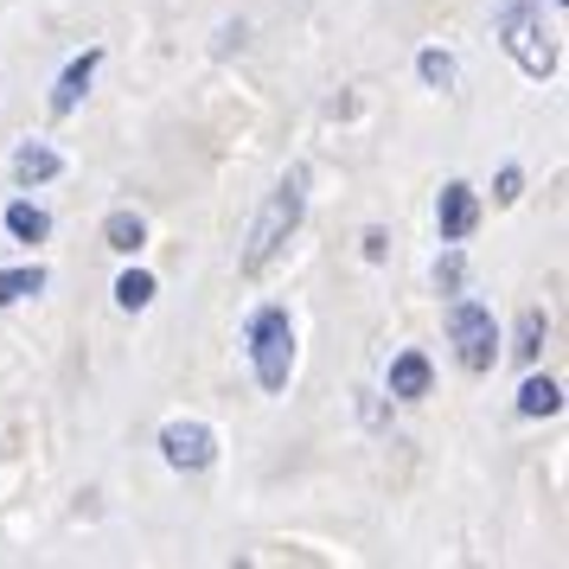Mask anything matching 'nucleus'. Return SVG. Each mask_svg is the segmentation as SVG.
<instances>
[{
    "mask_svg": "<svg viewBox=\"0 0 569 569\" xmlns=\"http://www.w3.org/2000/svg\"><path fill=\"white\" fill-rule=\"evenodd\" d=\"M308 186H313L308 167H288L282 186L262 199V211L250 218V237H243V257H237L243 276H262V269L288 250V237L301 231V218H308Z\"/></svg>",
    "mask_w": 569,
    "mask_h": 569,
    "instance_id": "nucleus-1",
    "label": "nucleus"
},
{
    "mask_svg": "<svg viewBox=\"0 0 569 569\" xmlns=\"http://www.w3.org/2000/svg\"><path fill=\"white\" fill-rule=\"evenodd\" d=\"M499 46L512 52V64L525 78H557V64H563V46H557V32L543 27V7L538 0H506L499 7Z\"/></svg>",
    "mask_w": 569,
    "mask_h": 569,
    "instance_id": "nucleus-2",
    "label": "nucleus"
},
{
    "mask_svg": "<svg viewBox=\"0 0 569 569\" xmlns=\"http://www.w3.org/2000/svg\"><path fill=\"white\" fill-rule=\"evenodd\" d=\"M243 339H250V371H257V385L269 390V397H282L288 378H295V320H288V308H257L250 327H243Z\"/></svg>",
    "mask_w": 569,
    "mask_h": 569,
    "instance_id": "nucleus-3",
    "label": "nucleus"
},
{
    "mask_svg": "<svg viewBox=\"0 0 569 569\" xmlns=\"http://www.w3.org/2000/svg\"><path fill=\"white\" fill-rule=\"evenodd\" d=\"M448 339H455V359H461L467 371H492V365H499V327H492L487 301L455 295V308H448Z\"/></svg>",
    "mask_w": 569,
    "mask_h": 569,
    "instance_id": "nucleus-4",
    "label": "nucleus"
},
{
    "mask_svg": "<svg viewBox=\"0 0 569 569\" xmlns=\"http://www.w3.org/2000/svg\"><path fill=\"white\" fill-rule=\"evenodd\" d=\"M160 461L173 467V473H206L218 461V436H211L206 422H167L160 429Z\"/></svg>",
    "mask_w": 569,
    "mask_h": 569,
    "instance_id": "nucleus-5",
    "label": "nucleus"
},
{
    "mask_svg": "<svg viewBox=\"0 0 569 569\" xmlns=\"http://www.w3.org/2000/svg\"><path fill=\"white\" fill-rule=\"evenodd\" d=\"M436 231L441 243H467V237L480 231V192L467 180H448L441 186V199H436Z\"/></svg>",
    "mask_w": 569,
    "mask_h": 569,
    "instance_id": "nucleus-6",
    "label": "nucleus"
},
{
    "mask_svg": "<svg viewBox=\"0 0 569 569\" xmlns=\"http://www.w3.org/2000/svg\"><path fill=\"white\" fill-rule=\"evenodd\" d=\"M97 64H103V46L78 52L71 64H64V71H58V83H52V116H58V122H64V116H71V109L90 97V78H97Z\"/></svg>",
    "mask_w": 569,
    "mask_h": 569,
    "instance_id": "nucleus-7",
    "label": "nucleus"
},
{
    "mask_svg": "<svg viewBox=\"0 0 569 569\" xmlns=\"http://www.w3.org/2000/svg\"><path fill=\"white\" fill-rule=\"evenodd\" d=\"M429 385H436V365L422 359V352H397V359H390V397H397V403H422Z\"/></svg>",
    "mask_w": 569,
    "mask_h": 569,
    "instance_id": "nucleus-8",
    "label": "nucleus"
},
{
    "mask_svg": "<svg viewBox=\"0 0 569 569\" xmlns=\"http://www.w3.org/2000/svg\"><path fill=\"white\" fill-rule=\"evenodd\" d=\"M58 173H64V154L46 148V141H27V148L13 154V180L20 186H46V180H58Z\"/></svg>",
    "mask_w": 569,
    "mask_h": 569,
    "instance_id": "nucleus-9",
    "label": "nucleus"
},
{
    "mask_svg": "<svg viewBox=\"0 0 569 569\" xmlns=\"http://www.w3.org/2000/svg\"><path fill=\"white\" fill-rule=\"evenodd\" d=\"M103 243L109 250H122V257H134V250L148 243V218H141V211H109L103 218Z\"/></svg>",
    "mask_w": 569,
    "mask_h": 569,
    "instance_id": "nucleus-10",
    "label": "nucleus"
},
{
    "mask_svg": "<svg viewBox=\"0 0 569 569\" xmlns=\"http://www.w3.org/2000/svg\"><path fill=\"white\" fill-rule=\"evenodd\" d=\"M7 237H13V243H46V237H52V218L32 206V199H13V206H7Z\"/></svg>",
    "mask_w": 569,
    "mask_h": 569,
    "instance_id": "nucleus-11",
    "label": "nucleus"
},
{
    "mask_svg": "<svg viewBox=\"0 0 569 569\" xmlns=\"http://www.w3.org/2000/svg\"><path fill=\"white\" fill-rule=\"evenodd\" d=\"M543 339H550V320H543V308H525V313H518V333H512V359H518V365H538Z\"/></svg>",
    "mask_w": 569,
    "mask_h": 569,
    "instance_id": "nucleus-12",
    "label": "nucleus"
},
{
    "mask_svg": "<svg viewBox=\"0 0 569 569\" xmlns=\"http://www.w3.org/2000/svg\"><path fill=\"white\" fill-rule=\"evenodd\" d=\"M563 410V385L557 378H525V390H518V416H557Z\"/></svg>",
    "mask_w": 569,
    "mask_h": 569,
    "instance_id": "nucleus-13",
    "label": "nucleus"
},
{
    "mask_svg": "<svg viewBox=\"0 0 569 569\" xmlns=\"http://www.w3.org/2000/svg\"><path fill=\"white\" fill-rule=\"evenodd\" d=\"M32 295H46V269H39V262L0 269V308H13V301H32Z\"/></svg>",
    "mask_w": 569,
    "mask_h": 569,
    "instance_id": "nucleus-14",
    "label": "nucleus"
},
{
    "mask_svg": "<svg viewBox=\"0 0 569 569\" xmlns=\"http://www.w3.org/2000/svg\"><path fill=\"white\" fill-rule=\"evenodd\" d=\"M416 78L429 83V90H455V58L441 52V46H422L416 52Z\"/></svg>",
    "mask_w": 569,
    "mask_h": 569,
    "instance_id": "nucleus-15",
    "label": "nucleus"
},
{
    "mask_svg": "<svg viewBox=\"0 0 569 569\" xmlns=\"http://www.w3.org/2000/svg\"><path fill=\"white\" fill-rule=\"evenodd\" d=\"M148 301H154V276H148V269H129V276L116 282V308H122V313H141Z\"/></svg>",
    "mask_w": 569,
    "mask_h": 569,
    "instance_id": "nucleus-16",
    "label": "nucleus"
},
{
    "mask_svg": "<svg viewBox=\"0 0 569 569\" xmlns=\"http://www.w3.org/2000/svg\"><path fill=\"white\" fill-rule=\"evenodd\" d=\"M461 282H467V262H461V250H448V257L436 262V288L441 295H461Z\"/></svg>",
    "mask_w": 569,
    "mask_h": 569,
    "instance_id": "nucleus-17",
    "label": "nucleus"
},
{
    "mask_svg": "<svg viewBox=\"0 0 569 569\" xmlns=\"http://www.w3.org/2000/svg\"><path fill=\"white\" fill-rule=\"evenodd\" d=\"M492 199H499V206H518V199H525V173H518V167H499V180H492Z\"/></svg>",
    "mask_w": 569,
    "mask_h": 569,
    "instance_id": "nucleus-18",
    "label": "nucleus"
},
{
    "mask_svg": "<svg viewBox=\"0 0 569 569\" xmlns=\"http://www.w3.org/2000/svg\"><path fill=\"white\" fill-rule=\"evenodd\" d=\"M385 250H390L385 231H365V262H385Z\"/></svg>",
    "mask_w": 569,
    "mask_h": 569,
    "instance_id": "nucleus-19",
    "label": "nucleus"
},
{
    "mask_svg": "<svg viewBox=\"0 0 569 569\" xmlns=\"http://www.w3.org/2000/svg\"><path fill=\"white\" fill-rule=\"evenodd\" d=\"M557 7H563V0H557Z\"/></svg>",
    "mask_w": 569,
    "mask_h": 569,
    "instance_id": "nucleus-20",
    "label": "nucleus"
}]
</instances>
